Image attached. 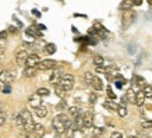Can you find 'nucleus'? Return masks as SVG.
<instances>
[{"label": "nucleus", "instance_id": "a211bd4d", "mask_svg": "<svg viewBox=\"0 0 152 138\" xmlns=\"http://www.w3.org/2000/svg\"><path fill=\"white\" fill-rule=\"evenodd\" d=\"M145 95H144V92L142 91H138L137 92V96H135V105L137 106H142L144 105V102H145Z\"/></svg>", "mask_w": 152, "mask_h": 138}, {"label": "nucleus", "instance_id": "dca6fc26", "mask_svg": "<svg viewBox=\"0 0 152 138\" xmlns=\"http://www.w3.org/2000/svg\"><path fill=\"white\" fill-rule=\"evenodd\" d=\"M92 88L95 89V91H102V89H103V83H102V78H99V77H94Z\"/></svg>", "mask_w": 152, "mask_h": 138}, {"label": "nucleus", "instance_id": "a878e982", "mask_svg": "<svg viewBox=\"0 0 152 138\" xmlns=\"http://www.w3.org/2000/svg\"><path fill=\"white\" fill-rule=\"evenodd\" d=\"M37 95L38 96H48V95H49V89H48V88H38Z\"/></svg>", "mask_w": 152, "mask_h": 138}, {"label": "nucleus", "instance_id": "c85d7f7f", "mask_svg": "<svg viewBox=\"0 0 152 138\" xmlns=\"http://www.w3.org/2000/svg\"><path fill=\"white\" fill-rule=\"evenodd\" d=\"M144 95H145V98H152V87L151 85H147V87L142 89Z\"/></svg>", "mask_w": 152, "mask_h": 138}, {"label": "nucleus", "instance_id": "0eeeda50", "mask_svg": "<svg viewBox=\"0 0 152 138\" xmlns=\"http://www.w3.org/2000/svg\"><path fill=\"white\" fill-rule=\"evenodd\" d=\"M41 61L42 60L39 59L38 55H29L27 59V63H25V69H37Z\"/></svg>", "mask_w": 152, "mask_h": 138}, {"label": "nucleus", "instance_id": "7ed1b4c3", "mask_svg": "<svg viewBox=\"0 0 152 138\" xmlns=\"http://www.w3.org/2000/svg\"><path fill=\"white\" fill-rule=\"evenodd\" d=\"M135 17H137V14L133 9L124 10V13H123V28H129L135 21Z\"/></svg>", "mask_w": 152, "mask_h": 138}, {"label": "nucleus", "instance_id": "79ce46f5", "mask_svg": "<svg viewBox=\"0 0 152 138\" xmlns=\"http://www.w3.org/2000/svg\"><path fill=\"white\" fill-rule=\"evenodd\" d=\"M92 138H102V137H95V135H92Z\"/></svg>", "mask_w": 152, "mask_h": 138}, {"label": "nucleus", "instance_id": "f3484780", "mask_svg": "<svg viewBox=\"0 0 152 138\" xmlns=\"http://www.w3.org/2000/svg\"><path fill=\"white\" fill-rule=\"evenodd\" d=\"M35 115L38 116V117H41V119H43V117H46L48 116V109L46 106H39L38 109H35Z\"/></svg>", "mask_w": 152, "mask_h": 138}, {"label": "nucleus", "instance_id": "9d476101", "mask_svg": "<svg viewBox=\"0 0 152 138\" xmlns=\"http://www.w3.org/2000/svg\"><path fill=\"white\" fill-rule=\"evenodd\" d=\"M133 89L135 91L137 88H145L147 87V83H145V80L141 77V75H134V78H133Z\"/></svg>", "mask_w": 152, "mask_h": 138}, {"label": "nucleus", "instance_id": "cd10ccee", "mask_svg": "<svg viewBox=\"0 0 152 138\" xmlns=\"http://www.w3.org/2000/svg\"><path fill=\"white\" fill-rule=\"evenodd\" d=\"M117 115L120 116V117H126L127 116V109H126V106H120L117 107Z\"/></svg>", "mask_w": 152, "mask_h": 138}, {"label": "nucleus", "instance_id": "e433bc0d", "mask_svg": "<svg viewBox=\"0 0 152 138\" xmlns=\"http://www.w3.org/2000/svg\"><path fill=\"white\" fill-rule=\"evenodd\" d=\"M10 85H4V87H3V89H1V91L4 92V93H10V91H11V89H10Z\"/></svg>", "mask_w": 152, "mask_h": 138}, {"label": "nucleus", "instance_id": "b1692460", "mask_svg": "<svg viewBox=\"0 0 152 138\" xmlns=\"http://www.w3.org/2000/svg\"><path fill=\"white\" fill-rule=\"evenodd\" d=\"M45 52H46L48 55H53L56 52V45L55 43H46L45 46Z\"/></svg>", "mask_w": 152, "mask_h": 138}, {"label": "nucleus", "instance_id": "6ab92c4d", "mask_svg": "<svg viewBox=\"0 0 152 138\" xmlns=\"http://www.w3.org/2000/svg\"><path fill=\"white\" fill-rule=\"evenodd\" d=\"M55 92H56V95H57L60 99H64L66 95H67V91H66V89H63V88L60 87V85H56Z\"/></svg>", "mask_w": 152, "mask_h": 138}, {"label": "nucleus", "instance_id": "20e7f679", "mask_svg": "<svg viewBox=\"0 0 152 138\" xmlns=\"http://www.w3.org/2000/svg\"><path fill=\"white\" fill-rule=\"evenodd\" d=\"M59 85L63 88V89H66L67 92L71 91V89H73V87H74V77L71 75V74H64Z\"/></svg>", "mask_w": 152, "mask_h": 138}, {"label": "nucleus", "instance_id": "c03bdc74", "mask_svg": "<svg viewBox=\"0 0 152 138\" xmlns=\"http://www.w3.org/2000/svg\"><path fill=\"white\" fill-rule=\"evenodd\" d=\"M0 89H3V88H1V85H0Z\"/></svg>", "mask_w": 152, "mask_h": 138}, {"label": "nucleus", "instance_id": "4468645a", "mask_svg": "<svg viewBox=\"0 0 152 138\" xmlns=\"http://www.w3.org/2000/svg\"><path fill=\"white\" fill-rule=\"evenodd\" d=\"M13 120H14V124L17 126L20 130L24 131V120H23V117H21V115H20V113H14Z\"/></svg>", "mask_w": 152, "mask_h": 138}, {"label": "nucleus", "instance_id": "c756f323", "mask_svg": "<svg viewBox=\"0 0 152 138\" xmlns=\"http://www.w3.org/2000/svg\"><path fill=\"white\" fill-rule=\"evenodd\" d=\"M105 133V130L102 129V127H94V135L95 137H102Z\"/></svg>", "mask_w": 152, "mask_h": 138}, {"label": "nucleus", "instance_id": "37998d69", "mask_svg": "<svg viewBox=\"0 0 152 138\" xmlns=\"http://www.w3.org/2000/svg\"><path fill=\"white\" fill-rule=\"evenodd\" d=\"M1 73H3V70H1V67H0V74H1Z\"/></svg>", "mask_w": 152, "mask_h": 138}, {"label": "nucleus", "instance_id": "f8f14e48", "mask_svg": "<svg viewBox=\"0 0 152 138\" xmlns=\"http://www.w3.org/2000/svg\"><path fill=\"white\" fill-rule=\"evenodd\" d=\"M83 126H84V129H91L94 126L92 115H91V113H85V115L83 116Z\"/></svg>", "mask_w": 152, "mask_h": 138}, {"label": "nucleus", "instance_id": "bb28decb", "mask_svg": "<svg viewBox=\"0 0 152 138\" xmlns=\"http://www.w3.org/2000/svg\"><path fill=\"white\" fill-rule=\"evenodd\" d=\"M94 64L96 66V67H102L103 66V57L102 56H95L94 57Z\"/></svg>", "mask_w": 152, "mask_h": 138}, {"label": "nucleus", "instance_id": "4be33fe9", "mask_svg": "<svg viewBox=\"0 0 152 138\" xmlns=\"http://www.w3.org/2000/svg\"><path fill=\"white\" fill-rule=\"evenodd\" d=\"M94 75L92 73H89V71H87V73L84 74V81H85V84H88V85H92V81H94Z\"/></svg>", "mask_w": 152, "mask_h": 138}, {"label": "nucleus", "instance_id": "4c0bfd02", "mask_svg": "<svg viewBox=\"0 0 152 138\" xmlns=\"http://www.w3.org/2000/svg\"><path fill=\"white\" fill-rule=\"evenodd\" d=\"M96 71L98 73H105L106 74V67H103V66H102V67H96Z\"/></svg>", "mask_w": 152, "mask_h": 138}, {"label": "nucleus", "instance_id": "f03ea898", "mask_svg": "<svg viewBox=\"0 0 152 138\" xmlns=\"http://www.w3.org/2000/svg\"><path fill=\"white\" fill-rule=\"evenodd\" d=\"M20 115H21V117L24 120V131L25 133H32L34 127H35V123H34L31 112L27 110V109H23V110L20 112Z\"/></svg>", "mask_w": 152, "mask_h": 138}, {"label": "nucleus", "instance_id": "ea45409f", "mask_svg": "<svg viewBox=\"0 0 152 138\" xmlns=\"http://www.w3.org/2000/svg\"><path fill=\"white\" fill-rule=\"evenodd\" d=\"M9 31H10V32H13V34H15V32H17V28H15V27H9Z\"/></svg>", "mask_w": 152, "mask_h": 138}, {"label": "nucleus", "instance_id": "2f4dec72", "mask_svg": "<svg viewBox=\"0 0 152 138\" xmlns=\"http://www.w3.org/2000/svg\"><path fill=\"white\" fill-rule=\"evenodd\" d=\"M106 92H107V96L110 98V101H113V102H115V99H116V95H115V92L112 91V88H106Z\"/></svg>", "mask_w": 152, "mask_h": 138}, {"label": "nucleus", "instance_id": "1a4fd4ad", "mask_svg": "<svg viewBox=\"0 0 152 138\" xmlns=\"http://www.w3.org/2000/svg\"><path fill=\"white\" fill-rule=\"evenodd\" d=\"M61 78H63V73H61V70L56 69V70H53V73H52V75H50V78H49V81H50V84L59 85L60 81H61Z\"/></svg>", "mask_w": 152, "mask_h": 138}, {"label": "nucleus", "instance_id": "2eb2a0df", "mask_svg": "<svg viewBox=\"0 0 152 138\" xmlns=\"http://www.w3.org/2000/svg\"><path fill=\"white\" fill-rule=\"evenodd\" d=\"M135 96H137V92L134 91L133 88H130L129 91H127V93H126V99H127V102L135 105Z\"/></svg>", "mask_w": 152, "mask_h": 138}, {"label": "nucleus", "instance_id": "f257e3e1", "mask_svg": "<svg viewBox=\"0 0 152 138\" xmlns=\"http://www.w3.org/2000/svg\"><path fill=\"white\" fill-rule=\"evenodd\" d=\"M71 121H70V117L67 115H64V113H60V115H57L53 119V121H52V126H53V130H55L57 134H63L66 133L67 130L71 127Z\"/></svg>", "mask_w": 152, "mask_h": 138}, {"label": "nucleus", "instance_id": "aec40b11", "mask_svg": "<svg viewBox=\"0 0 152 138\" xmlns=\"http://www.w3.org/2000/svg\"><path fill=\"white\" fill-rule=\"evenodd\" d=\"M69 113L71 117H74V119H77L78 116H81V110H80L78 107H75V106H73V107H70L69 109Z\"/></svg>", "mask_w": 152, "mask_h": 138}, {"label": "nucleus", "instance_id": "423d86ee", "mask_svg": "<svg viewBox=\"0 0 152 138\" xmlns=\"http://www.w3.org/2000/svg\"><path fill=\"white\" fill-rule=\"evenodd\" d=\"M14 78H15V74L9 70H3V73L0 74V83L4 85H10L14 81Z\"/></svg>", "mask_w": 152, "mask_h": 138}, {"label": "nucleus", "instance_id": "72a5a7b5", "mask_svg": "<svg viewBox=\"0 0 152 138\" xmlns=\"http://www.w3.org/2000/svg\"><path fill=\"white\" fill-rule=\"evenodd\" d=\"M110 138H123V134L120 133V131H113L110 134Z\"/></svg>", "mask_w": 152, "mask_h": 138}, {"label": "nucleus", "instance_id": "f704fd0d", "mask_svg": "<svg viewBox=\"0 0 152 138\" xmlns=\"http://www.w3.org/2000/svg\"><path fill=\"white\" fill-rule=\"evenodd\" d=\"M141 126H142L144 129H151L152 123H151V121H149V123H148V121H142V123H141Z\"/></svg>", "mask_w": 152, "mask_h": 138}, {"label": "nucleus", "instance_id": "a19ab883", "mask_svg": "<svg viewBox=\"0 0 152 138\" xmlns=\"http://www.w3.org/2000/svg\"><path fill=\"white\" fill-rule=\"evenodd\" d=\"M129 138H137V137H135V135H130Z\"/></svg>", "mask_w": 152, "mask_h": 138}, {"label": "nucleus", "instance_id": "5701e85b", "mask_svg": "<svg viewBox=\"0 0 152 138\" xmlns=\"http://www.w3.org/2000/svg\"><path fill=\"white\" fill-rule=\"evenodd\" d=\"M103 107L109 109V110H116V112H117V107H119V105H116L113 101H110V102H105V103H103Z\"/></svg>", "mask_w": 152, "mask_h": 138}, {"label": "nucleus", "instance_id": "7c9ffc66", "mask_svg": "<svg viewBox=\"0 0 152 138\" xmlns=\"http://www.w3.org/2000/svg\"><path fill=\"white\" fill-rule=\"evenodd\" d=\"M131 6H134V1H130V0H126V1H123L121 3V7L123 9H126V10H130V7Z\"/></svg>", "mask_w": 152, "mask_h": 138}, {"label": "nucleus", "instance_id": "412c9836", "mask_svg": "<svg viewBox=\"0 0 152 138\" xmlns=\"http://www.w3.org/2000/svg\"><path fill=\"white\" fill-rule=\"evenodd\" d=\"M38 73V69H24V75L31 78V77H35Z\"/></svg>", "mask_w": 152, "mask_h": 138}, {"label": "nucleus", "instance_id": "473e14b6", "mask_svg": "<svg viewBox=\"0 0 152 138\" xmlns=\"http://www.w3.org/2000/svg\"><path fill=\"white\" fill-rule=\"evenodd\" d=\"M4 123H6V113L0 109V127L4 124Z\"/></svg>", "mask_w": 152, "mask_h": 138}, {"label": "nucleus", "instance_id": "39448f33", "mask_svg": "<svg viewBox=\"0 0 152 138\" xmlns=\"http://www.w3.org/2000/svg\"><path fill=\"white\" fill-rule=\"evenodd\" d=\"M37 69L38 70H56L57 69V61L52 59H45L38 64Z\"/></svg>", "mask_w": 152, "mask_h": 138}, {"label": "nucleus", "instance_id": "6e6552de", "mask_svg": "<svg viewBox=\"0 0 152 138\" xmlns=\"http://www.w3.org/2000/svg\"><path fill=\"white\" fill-rule=\"evenodd\" d=\"M28 56H29V55L27 53V50L20 49V50L15 53V61H17V64H18V66H25Z\"/></svg>", "mask_w": 152, "mask_h": 138}, {"label": "nucleus", "instance_id": "9b49d317", "mask_svg": "<svg viewBox=\"0 0 152 138\" xmlns=\"http://www.w3.org/2000/svg\"><path fill=\"white\" fill-rule=\"evenodd\" d=\"M28 102H29V105L32 106L34 109H38L39 106H42V99H41V96H38L37 93H35V95H31L29 99H28Z\"/></svg>", "mask_w": 152, "mask_h": 138}, {"label": "nucleus", "instance_id": "58836bf2", "mask_svg": "<svg viewBox=\"0 0 152 138\" xmlns=\"http://www.w3.org/2000/svg\"><path fill=\"white\" fill-rule=\"evenodd\" d=\"M6 38H7V34H6V31L0 32V39H6Z\"/></svg>", "mask_w": 152, "mask_h": 138}, {"label": "nucleus", "instance_id": "393cba45", "mask_svg": "<svg viewBox=\"0 0 152 138\" xmlns=\"http://www.w3.org/2000/svg\"><path fill=\"white\" fill-rule=\"evenodd\" d=\"M27 35H29V37H39L41 34L38 32V29L35 27H29L27 28Z\"/></svg>", "mask_w": 152, "mask_h": 138}, {"label": "nucleus", "instance_id": "c9c22d12", "mask_svg": "<svg viewBox=\"0 0 152 138\" xmlns=\"http://www.w3.org/2000/svg\"><path fill=\"white\" fill-rule=\"evenodd\" d=\"M89 102H91V103H95V102H96V95L91 93V95H89Z\"/></svg>", "mask_w": 152, "mask_h": 138}, {"label": "nucleus", "instance_id": "ddd939ff", "mask_svg": "<svg viewBox=\"0 0 152 138\" xmlns=\"http://www.w3.org/2000/svg\"><path fill=\"white\" fill-rule=\"evenodd\" d=\"M32 134L37 138H42L43 135H45V127H43L42 124H39V123H35V127H34Z\"/></svg>", "mask_w": 152, "mask_h": 138}]
</instances>
